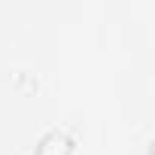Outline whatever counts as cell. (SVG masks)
<instances>
[{
    "label": "cell",
    "instance_id": "cell-1",
    "mask_svg": "<svg viewBox=\"0 0 155 155\" xmlns=\"http://www.w3.org/2000/svg\"><path fill=\"white\" fill-rule=\"evenodd\" d=\"M76 149V140L64 131V128H52L34 149V155H73Z\"/></svg>",
    "mask_w": 155,
    "mask_h": 155
}]
</instances>
